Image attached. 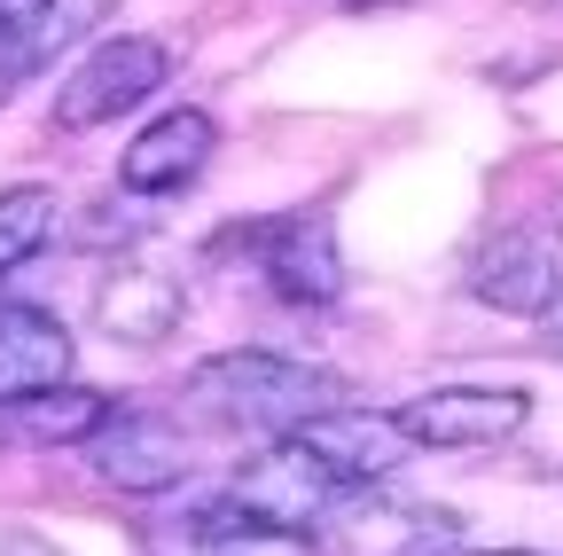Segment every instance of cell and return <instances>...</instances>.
I'll return each mask as SVG.
<instances>
[{
    "label": "cell",
    "mask_w": 563,
    "mask_h": 556,
    "mask_svg": "<svg viewBox=\"0 0 563 556\" xmlns=\"http://www.w3.org/2000/svg\"><path fill=\"white\" fill-rule=\"evenodd\" d=\"M188 407H203L228 432H298L313 415L344 407V377L290 361V353H211L188 369Z\"/></svg>",
    "instance_id": "cell-1"
},
{
    "label": "cell",
    "mask_w": 563,
    "mask_h": 556,
    "mask_svg": "<svg viewBox=\"0 0 563 556\" xmlns=\"http://www.w3.org/2000/svg\"><path fill=\"white\" fill-rule=\"evenodd\" d=\"M344 494H352V486H344L298 432H274V439L228 478V510L266 517V525H290V533H313L321 517H336Z\"/></svg>",
    "instance_id": "cell-2"
},
{
    "label": "cell",
    "mask_w": 563,
    "mask_h": 556,
    "mask_svg": "<svg viewBox=\"0 0 563 556\" xmlns=\"http://www.w3.org/2000/svg\"><path fill=\"white\" fill-rule=\"evenodd\" d=\"M165 79H173V47H165V40L110 32V40L79 63V72L63 79V95H55V126H63V133H95V126L141 110L150 95H165Z\"/></svg>",
    "instance_id": "cell-3"
},
{
    "label": "cell",
    "mask_w": 563,
    "mask_h": 556,
    "mask_svg": "<svg viewBox=\"0 0 563 556\" xmlns=\"http://www.w3.org/2000/svg\"><path fill=\"white\" fill-rule=\"evenodd\" d=\"M532 400L517 384H439L391 407V424L407 432V447L422 455H477V447H509L525 432Z\"/></svg>",
    "instance_id": "cell-4"
},
{
    "label": "cell",
    "mask_w": 563,
    "mask_h": 556,
    "mask_svg": "<svg viewBox=\"0 0 563 556\" xmlns=\"http://www.w3.org/2000/svg\"><path fill=\"white\" fill-rule=\"evenodd\" d=\"M87 455H95V478L118 486V494H173V486L188 478L180 424H165V415H150V407H110L102 432L87 439Z\"/></svg>",
    "instance_id": "cell-5"
},
{
    "label": "cell",
    "mask_w": 563,
    "mask_h": 556,
    "mask_svg": "<svg viewBox=\"0 0 563 556\" xmlns=\"http://www.w3.org/2000/svg\"><path fill=\"white\" fill-rule=\"evenodd\" d=\"M211 150H220V126H211L203 110H165L133 133V150L118 157V188L125 196H180L203 181Z\"/></svg>",
    "instance_id": "cell-6"
},
{
    "label": "cell",
    "mask_w": 563,
    "mask_h": 556,
    "mask_svg": "<svg viewBox=\"0 0 563 556\" xmlns=\"http://www.w3.org/2000/svg\"><path fill=\"white\" fill-rule=\"evenodd\" d=\"M258 259H266V283L282 306H336L344 298V251H336V228L329 212H290L258 236Z\"/></svg>",
    "instance_id": "cell-7"
},
{
    "label": "cell",
    "mask_w": 563,
    "mask_h": 556,
    "mask_svg": "<svg viewBox=\"0 0 563 556\" xmlns=\"http://www.w3.org/2000/svg\"><path fill=\"white\" fill-rule=\"evenodd\" d=\"M555 274H563V259H555L548 228H501L477 251V266H470V298L493 306V314H509V321H540Z\"/></svg>",
    "instance_id": "cell-8"
},
{
    "label": "cell",
    "mask_w": 563,
    "mask_h": 556,
    "mask_svg": "<svg viewBox=\"0 0 563 556\" xmlns=\"http://www.w3.org/2000/svg\"><path fill=\"white\" fill-rule=\"evenodd\" d=\"M336 517H344L352 556H446V541H454V510L384 494V486H361V502L344 494Z\"/></svg>",
    "instance_id": "cell-9"
},
{
    "label": "cell",
    "mask_w": 563,
    "mask_h": 556,
    "mask_svg": "<svg viewBox=\"0 0 563 556\" xmlns=\"http://www.w3.org/2000/svg\"><path fill=\"white\" fill-rule=\"evenodd\" d=\"M298 439L361 494V486H384L391 470H399V455H415L407 447V432L391 424V407L384 415H368V407H329V415H313V424H298Z\"/></svg>",
    "instance_id": "cell-10"
},
{
    "label": "cell",
    "mask_w": 563,
    "mask_h": 556,
    "mask_svg": "<svg viewBox=\"0 0 563 556\" xmlns=\"http://www.w3.org/2000/svg\"><path fill=\"white\" fill-rule=\"evenodd\" d=\"M102 415H110V400L102 392H87V384H40V392H16V400H0V447H40V455H55V447H87L95 432H102Z\"/></svg>",
    "instance_id": "cell-11"
},
{
    "label": "cell",
    "mask_w": 563,
    "mask_h": 556,
    "mask_svg": "<svg viewBox=\"0 0 563 556\" xmlns=\"http://www.w3.org/2000/svg\"><path fill=\"white\" fill-rule=\"evenodd\" d=\"M188 314V291L157 266H110V283L95 298V321L118 337V345H165Z\"/></svg>",
    "instance_id": "cell-12"
},
{
    "label": "cell",
    "mask_w": 563,
    "mask_h": 556,
    "mask_svg": "<svg viewBox=\"0 0 563 556\" xmlns=\"http://www.w3.org/2000/svg\"><path fill=\"white\" fill-rule=\"evenodd\" d=\"M70 377V329L47 306H0V400Z\"/></svg>",
    "instance_id": "cell-13"
},
{
    "label": "cell",
    "mask_w": 563,
    "mask_h": 556,
    "mask_svg": "<svg viewBox=\"0 0 563 556\" xmlns=\"http://www.w3.org/2000/svg\"><path fill=\"white\" fill-rule=\"evenodd\" d=\"M196 556H321L313 533H290V525H266V517H243V510H211L196 525Z\"/></svg>",
    "instance_id": "cell-14"
},
{
    "label": "cell",
    "mask_w": 563,
    "mask_h": 556,
    "mask_svg": "<svg viewBox=\"0 0 563 556\" xmlns=\"http://www.w3.org/2000/svg\"><path fill=\"white\" fill-rule=\"evenodd\" d=\"M47 243H55V188H40V181L0 188V274H16Z\"/></svg>",
    "instance_id": "cell-15"
},
{
    "label": "cell",
    "mask_w": 563,
    "mask_h": 556,
    "mask_svg": "<svg viewBox=\"0 0 563 556\" xmlns=\"http://www.w3.org/2000/svg\"><path fill=\"white\" fill-rule=\"evenodd\" d=\"M47 17H55V0H0V40H40L47 32Z\"/></svg>",
    "instance_id": "cell-16"
},
{
    "label": "cell",
    "mask_w": 563,
    "mask_h": 556,
    "mask_svg": "<svg viewBox=\"0 0 563 556\" xmlns=\"http://www.w3.org/2000/svg\"><path fill=\"white\" fill-rule=\"evenodd\" d=\"M540 353H555V361H563V274H555L548 306H540Z\"/></svg>",
    "instance_id": "cell-17"
},
{
    "label": "cell",
    "mask_w": 563,
    "mask_h": 556,
    "mask_svg": "<svg viewBox=\"0 0 563 556\" xmlns=\"http://www.w3.org/2000/svg\"><path fill=\"white\" fill-rule=\"evenodd\" d=\"M446 556H532V548H446Z\"/></svg>",
    "instance_id": "cell-18"
}]
</instances>
